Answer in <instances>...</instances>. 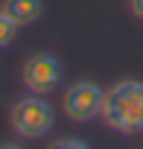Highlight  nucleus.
<instances>
[{
    "label": "nucleus",
    "instance_id": "obj_9",
    "mask_svg": "<svg viewBox=\"0 0 143 149\" xmlns=\"http://www.w3.org/2000/svg\"><path fill=\"white\" fill-rule=\"evenodd\" d=\"M0 149H24V146H21V143H12V140H9V143H0Z\"/></svg>",
    "mask_w": 143,
    "mask_h": 149
},
{
    "label": "nucleus",
    "instance_id": "obj_8",
    "mask_svg": "<svg viewBox=\"0 0 143 149\" xmlns=\"http://www.w3.org/2000/svg\"><path fill=\"white\" fill-rule=\"evenodd\" d=\"M128 9H131V15H134V18H140V21H143V0H128Z\"/></svg>",
    "mask_w": 143,
    "mask_h": 149
},
{
    "label": "nucleus",
    "instance_id": "obj_10",
    "mask_svg": "<svg viewBox=\"0 0 143 149\" xmlns=\"http://www.w3.org/2000/svg\"><path fill=\"white\" fill-rule=\"evenodd\" d=\"M140 132H143V129H140Z\"/></svg>",
    "mask_w": 143,
    "mask_h": 149
},
{
    "label": "nucleus",
    "instance_id": "obj_2",
    "mask_svg": "<svg viewBox=\"0 0 143 149\" xmlns=\"http://www.w3.org/2000/svg\"><path fill=\"white\" fill-rule=\"evenodd\" d=\"M9 126H12L15 134L35 140V137H44L47 132H53L56 111H53V105L44 97L29 94V97H21V100L12 102V108H9Z\"/></svg>",
    "mask_w": 143,
    "mask_h": 149
},
{
    "label": "nucleus",
    "instance_id": "obj_5",
    "mask_svg": "<svg viewBox=\"0 0 143 149\" xmlns=\"http://www.w3.org/2000/svg\"><path fill=\"white\" fill-rule=\"evenodd\" d=\"M3 9H6V15L18 24V29H24V26H32V24L41 18L44 3H41V0H6Z\"/></svg>",
    "mask_w": 143,
    "mask_h": 149
},
{
    "label": "nucleus",
    "instance_id": "obj_3",
    "mask_svg": "<svg viewBox=\"0 0 143 149\" xmlns=\"http://www.w3.org/2000/svg\"><path fill=\"white\" fill-rule=\"evenodd\" d=\"M102 97H105V88L102 85H96L91 79H79V82H73V85L64 91L61 108H64V114H67L70 123L85 126V123H91V120L99 117Z\"/></svg>",
    "mask_w": 143,
    "mask_h": 149
},
{
    "label": "nucleus",
    "instance_id": "obj_6",
    "mask_svg": "<svg viewBox=\"0 0 143 149\" xmlns=\"http://www.w3.org/2000/svg\"><path fill=\"white\" fill-rule=\"evenodd\" d=\"M15 35H18V24L6 15L3 6H0V50H6V47L15 41Z\"/></svg>",
    "mask_w": 143,
    "mask_h": 149
},
{
    "label": "nucleus",
    "instance_id": "obj_4",
    "mask_svg": "<svg viewBox=\"0 0 143 149\" xmlns=\"http://www.w3.org/2000/svg\"><path fill=\"white\" fill-rule=\"evenodd\" d=\"M21 79L26 85L29 94H38V97H47L50 91H56L64 79V67L61 61L53 56V53H32L24 67H21Z\"/></svg>",
    "mask_w": 143,
    "mask_h": 149
},
{
    "label": "nucleus",
    "instance_id": "obj_1",
    "mask_svg": "<svg viewBox=\"0 0 143 149\" xmlns=\"http://www.w3.org/2000/svg\"><path fill=\"white\" fill-rule=\"evenodd\" d=\"M102 123L120 134H134L143 129V82L123 79L105 88L102 97Z\"/></svg>",
    "mask_w": 143,
    "mask_h": 149
},
{
    "label": "nucleus",
    "instance_id": "obj_7",
    "mask_svg": "<svg viewBox=\"0 0 143 149\" xmlns=\"http://www.w3.org/2000/svg\"><path fill=\"white\" fill-rule=\"evenodd\" d=\"M50 149H91L82 137H58L50 143Z\"/></svg>",
    "mask_w": 143,
    "mask_h": 149
}]
</instances>
